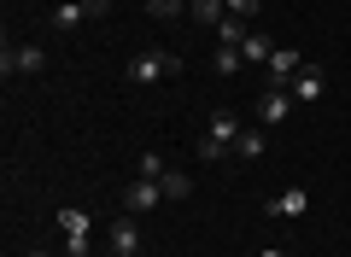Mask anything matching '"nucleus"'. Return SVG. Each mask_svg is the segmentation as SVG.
<instances>
[{"mask_svg": "<svg viewBox=\"0 0 351 257\" xmlns=\"http://www.w3.org/2000/svg\"><path fill=\"white\" fill-rule=\"evenodd\" d=\"M106 12H112V0H59L53 6V29H82V24H94Z\"/></svg>", "mask_w": 351, "mask_h": 257, "instance_id": "3", "label": "nucleus"}, {"mask_svg": "<svg viewBox=\"0 0 351 257\" xmlns=\"http://www.w3.org/2000/svg\"><path fill=\"white\" fill-rule=\"evenodd\" d=\"M36 257H47V252H36Z\"/></svg>", "mask_w": 351, "mask_h": 257, "instance_id": "24", "label": "nucleus"}, {"mask_svg": "<svg viewBox=\"0 0 351 257\" xmlns=\"http://www.w3.org/2000/svg\"><path fill=\"white\" fill-rule=\"evenodd\" d=\"M47 71V47H36V41H29V47H12V41H6V47H0V76H6V82H12V76H41Z\"/></svg>", "mask_w": 351, "mask_h": 257, "instance_id": "1", "label": "nucleus"}, {"mask_svg": "<svg viewBox=\"0 0 351 257\" xmlns=\"http://www.w3.org/2000/svg\"><path fill=\"white\" fill-rule=\"evenodd\" d=\"M164 170H170V164H164L158 152H141V175H164Z\"/></svg>", "mask_w": 351, "mask_h": 257, "instance_id": "21", "label": "nucleus"}, {"mask_svg": "<svg viewBox=\"0 0 351 257\" xmlns=\"http://www.w3.org/2000/svg\"><path fill=\"white\" fill-rule=\"evenodd\" d=\"M293 106H299V99H293V88L269 82V88L258 94V123H263V129H281V123L293 117Z\"/></svg>", "mask_w": 351, "mask_h": 257, "instance_id": "4", "label": "nucleus"}, {"mask_svg": "<svg viewBox=\"0 0 351 257\" xmlns=\"http://www.w3.org/2000/svg\"><path fill=\"white\" fill-rule=\"evenodd\" d=\"M263 210H269V217H304V210H311V193H304V187H287V193H276Z\"/></svg>", "mask_w": 351, "mask_h": 257, "instance_id": "10", "label": "nucleus"}, {"mask_svg": "<svg viewBox=\"0 0 351 257\" xmlns=\"http://www.w3.org/2000/svg\"><path fill=\"white\" fill-rule=\"evenodd\" d=\"M240 64H246V59H240V47H223V41H217L211 71H217V76H240Z\"/></svg>", "mask_w": 351, "mask_h": 257, "instance_id": "15", "label": "nucleus"}, {"mask_svg": "<svg viewBox=\"0 0 351 257\" xmlns=\"http://www.w3.org/2000/svg\"><path fill=\"white\" fill-rule=\"evenodd\" d=\"M141 6H147L152 18H176V12H182V0H141Z\"/></svg>", "mask_w": 351, "mask_h": 257, "instance_id": "20", "label": "nucleus"}, {"mask_svg": "<svg viewBox=\"0 0 351 257\" xmlns=\"http://www.w3.org/2000/svg\"><path fill=\"white\" fill-rule=\"evenodd\" d=\"M263 152H269V135H263V129H246V135L234 140V158H240V164H258Z\"/></svg>", "mask_w": 351, "mask_h": 257, "instance_id": "11", "label": "nucleus"}, {"mask_svg": "<svg viewBox=\"0 0 351 257\" xmlns=\"http://www.w3.org/2000/svg\"><path fill=\"white\" fill-rule=\"evenodd\" d=\"M287 88H293V99H299V106H316V99H322V94H328V76H322V71H316V64H304V71H299V76H293V82H287Z\"/></svg>", "mask_w": 351, "mask_h": 257, "instance_id": "8", "label": "nucleus"}, {"mask_svg": "<svg viewBox=\"0 0 351 257\" xmlns=\"http://www.w3.org/2000/svg\"><path fill=\"white\" fill-rule=\"evenodd\" d=\"M188 12H193V24H199V29H217L228 18V6H223V0H193Z\"/></svg>", "mask_w": 351, "mask_h": 257, "instance_id": "13", "label": "nucleus"}, {"mask_svg": "<svg viewBox=\"0 0 351 257\" xmlns=\"http://www.w3.org/2000/svg\"><path fill=\"white\" fill-rule=\"evenodd\" d=\"M263 71H269V82H281V88H287L293 76L304 71V59H299V53H293V47H276V53H269V64H263Z\"/></svg>", "mask_w": 351, "mask_h": 257, "instance_id": "9", "label": "nucleus"}, {"mask_svg": "<svg viewBox=\"0 0 351 257\" xmlns=\"http://www.w3.org/2000/svg\"><path fill=\"white\" fill-rule=\"evenodd\" d=\"M269 53H276L269 36H246V41H240V59H246V64H269Z\"/></svg>", "mask_w": 351, "mask_h": 257, "instance_id": "14", "label": "nucleus"}, {"mask_svg": "<svg viewBox=\"0 0 351 257\" xmlns=\"http://www.w3.org/2000/svg\"><path fill=\"white\" fill-rule=\"evenodd\" d=\"M100 257H117V252H112V245H106V252H100Z\"/></svg>", "mask_w": 351, "mask_h": 257, "instance_id": "22", "label": "nucleus"}, {"mask_svg": "<svg viewBox=\"0 0 351 257\" xmlns=\"http://www.w3.org/2000/svg\"><path fill=\"white\" fill-rule=\"evenodd\" d=\"M106 245H112L117 257H141V245H147V240H141V222L129 217V210L117 222H106Z\"/></svg>", "mask_w": 351, "mask_h": 257, "instance_id": "6", "label": "nucleus"}, {"mask_svg": "<svg viewBox=\"0 0 351 257\" xmlns=\"http://www.w3.org/2000/svg\"><path fill=\"white\" fill-rule=\"evenodd\" d=\"M211 36H217V41H223V47H240V41H246V36H252V29H246V18H223V24H217V29H211Z\"/></svg>", "mask_w": 351, "mask_h": 257, "instance_id": "16", "label": "nucleus"}, {"mask_svg": "<svg viewBox=\"0 0 351 257\" xmlns=\"http://www.w3.org/2000/svg\"><path fill=\"white\" fill-rule=\"evenodd\" d=\"M199 158H205V164H217V158H234V152H228L223 140H211V135H199Z\"/></svg>", "mask_w": 351, "mask_h": 257, "instance_id": "18", "label": "nucleus"}, {"mask_svg": "<svg viewBox=\"0 0 351 257\" xmlns=\"http://www.w3.org/2000/svg\"><path fill=\"white\" fill-rule=\"evenodd\" d=\"M223 6H228V18H246V24H252V18H258V6H263V0H223Z\"/></svg>", "mask_w": 351, "mask_h": 257, "instance_id": "19", "label": "nucleus"}, {"mask_svg": "<svg viewBox=\"0 0 351 257\" xmlns=\"http://www.w3.org/2000/svg\"><path fill=\"white\" fill-rule=\"evenodd\" d=\"M158 182H164V199H188V193H193V175H188V170H164Z\"/></svg>", "mask_w": 351, "mask_h": 257, "instance_id": "17", "label": "nucleus"}, {"mask_svg": "<svg viewBox=\"0 0 351 257\" xmlns=\"http://www.w3.org/2000/svg\"><path fill=\"white\" fill-rule=\"evenodd\" d=\"M263 257H287V252H263Z\"/></svg>", "mask_w": 351, "mask_h": 257, "instance_id": "23", "label": "nucleus"}, {"mask_svg": "<svg viewBox=\"0 0 351 257\" xmlns=\"http://www.w3.org/2000/svg\"><path fill=\"white\" fill-rule=\"evenodd\" d=\"M59 228H64V240H88L94 217H88V210H76V205H64V210H59Z\"/></svg>", "mask_w": 351, "mask_h": 257, "instance_id": "12", "label": "nucleus"}, {"mask_svg": "<svg viewBox=\"0 0 351 257\" xmlns=\"http://www.w3.org/2000/svg\"><path fill=\"white\" fill-rule=\"evenodd\" d=\"M158 205H164V182H158V175H135V182L123 187V210H129V217L158 210Z\"/></svg>", "mask_w": 351, "mask_h": 257, "instance_id": "5", "label": "nucleus"}, {"mask_svg": "<svg viewBox=\"0 0 351 257\" xmlns=\"http://www.w3.org/2000/svg\"><path fill=\"white\" fill-rule=\"evenodd\" d=\"M176 71H182L176 53H135V59H129V82L135 88H152V82H164V76H176Z\"/></svg>", "mask_w": 351, "mask_h": 257, "instance_id": "2", "label": "nucleus"}, {"mask_svg": "<svg viewBox=\"0 0 351 257\" xmlns=\"http://www.w3.org/2000/svg\"><path fill=\"white\" fill-rule=\"evenodd\" d=\"M205 135H211V140H223V147L234 152V140L246 135V123H240V117H234V111H228V106H217L211 117H205Z\"/></svg>", "mask_w": 351, "mask_h": 257, "instance_id": "7", "label": "nucleus"}]
</instances>
